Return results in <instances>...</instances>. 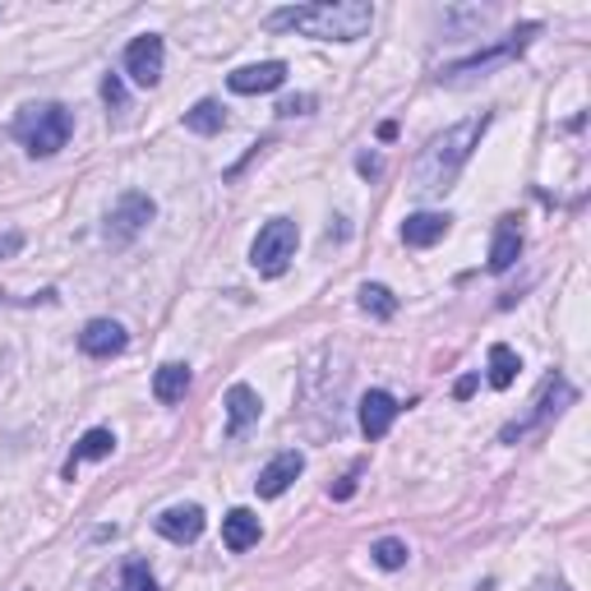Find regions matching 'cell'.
I'll return each instance as SVG.
<instances>
[{
	"mask_svg": "<svg viewBox=\"0 0 591 591\" xmlns=\"http://www.w3.org/2000/svg\"><path fill=\"white\" fill-rule=\"evenodd\" d=\"M490 130V112H481L472 120H462V125H448L444 135H434L425 144V152L416 158V171H411V181H416V194H448L453 181H457V171L472 162V152L481 144V135Z\"/></svg>",
	"mask_w": 591,
	"mask_h": 591,
	"instance_id": "1",
	"label": "cell"
},
{
	"mask_svg": "<svg viewBox=\"0 0 591 591\" xmlns=\"http://www.w3.org/2000/svg\"><path fill=\"white\" fill-rule=\"evenodd\" d=\"M374 23V10L366 0H319V6H292L268 14V29L277 33H305L319 42H356Z\"/></svg>",
	"mask_w": 591,
	"mask_h": 591,
	"instance_id": "2",
	"label": "cell"
},
{
	"mask_svg": "<svg viewBox=\"0 0 591 591\" xmlns=\"http://www.w3.org/2000/svg\"><path fill=\"white\" fill-rule=\"evenodd\" d=\"M70 130L74 120L61 102H33V107H23L14 116V139L33 152V158H51V152H61L70 144Z\"/></svg>",
	"mask_w": 591,
	"mask_h": 591,
	"instance_id": "3",
	"label": "cell"
},
{
	"mask_svg": "<svg viewBox=\"0 0 591 591\" xmlns=\"http://www.w3.org/2000/svg\"><path fill=\"white\" fill-rule=\"evenodd\" d=\"M296 245H300V231L292 218H273L260 226V236H254L250 245V264L260 277H282L287 273V264L296 260Z\"/></svg>",
	"mask_w": 591,
	"mask_h": 591,
	"instance_id": "4",
	"label": "cell"
},
{
	"mask_svg": "<svg viewBox=\"0 0 591 591\" xmlns=\"http://www.w3.org/2000/svg\"><path fill=\"white\" fill-rule=\"evenodd\" d=\"M158 218V203H152L144 190H125L112 209H107V222H102V241L107 245H130L135 236H144V226Z\"/></svg>",
	"mask_w": 591,
	"mask_h": 591,
	"instance_id": "5",
	"label": "cell"
},
{
	"mask_svg": "<svg viewBox=\"0 0 591 591\" xmlns=\"http://www.w3.org/2000/svg\"><path fill=\"white\" fill-rule=\"evenodd\" d=\"M541 33V23H527V29H518L504 46H495V51H485V56H472V61H457V65H448L440 80L444 84H462V80H476V74H490V70H499V65H508L513 56H523V46Z\"/></svg>",
	"mask_w": 591,
	"mask_h": 591,
	"instance_id": "6",
	"label": "cell"
},
{
	"mask_svg": "<svg viewBox=\"0 0 591 591\" xmlns=\"http://www.w3.org/2000/svg\"><path fill=\"white\" fill-rule=\"evenodd\" d=\"M162 65H167V46L158 33H144L125 46V74L139 84V88H158L162 80Z\"/></svg>",
	"mask_w": 591,
	"mask_h": 591,
	"instance_id": "7",
	"label": "cell"
},
{
	"mask_svg": "<svg viewBox=\"0 0 591 591\" xmlns=\"http://www.w3.org/2000/svg\"><path fill=\"white\" fill-rule=\"evenodd\" d=\"M203 508L199 504H171L167 513H158V536H167L171 546H194L203 536Z\"/></svg>",
	"mask_w": 591,
	"mask_h": 591,
	"instance_id": "8",
	"label": "cell"
},
{
	"mask_svg": "<svg viewBox=\"0 0 591 591\" xmlns=\"http://www.w3.org/2000/svg\"><path fill=\"white\" fill-rule=\"evenodd\" d=\"M226 84H231V93H241V97L273 93V88H282V84H287V65H282V61L241 65V70H231V74H226Z\"/></svg>",
	"mask_w": 591,
	"mask_h": 591,
	"instance_id": "9",
	"label": "cell"
},
{
	"mask_svg": "<svg viewBox=\"0 0 591 591\" xmlns=\"http://www.w3.org/2000/svg\"><path fill=\"white\" fill-rule=\"evenodd\" d=\"M573 398H578V389H573L569 379H546V389H541V402H536V411H531V416H527L523 425H508V430H504V440H518V434H527L531 425H541V421L559 416V411L569 407Z\"/></svg>",
	"mask_w": 591,
	"mask_h": 591,
	"instance_id": "10",
	"label": "cell"
},
{
	"mask_svg": "<svg viewBox=\"0 0 591 591\" xmlns=\"http://www.w3.org/2000/svg\"><path fill=\"white\" fill-rule=\"evenodd\" d=\"M305 472V453L300 448H287V453H277L268 467L260 472V481H254V490H260V499H277V495H287V485Z\"/></svg>",
	"mask_w": 591,
	"mask_h": 591,
	"instance_id": "11",
	"label": "cell"
},
{
	"mask_svg": "<svg viewBox=\"0 0 591 591\" xmlns=\"http://www.w3.org/2000/svg\"><path fill=\"white\" fill-rule=\"evenodd\" d=\"M125 342H130V333H125L116 319H88L84 333H80V347L93 361H107V356H120Z\"/></svg>",
	"mask_w": 591,
	"mask_h": 591,
	"instance_id": "12",
	"label": "cell"
},
{
	"mask_svg": "<svg viewBox=\"0 0 591 591\" xmlns=\"http://www.w3.org/2000/svg\"><path fill=\"white\" fill-rule=\"evenodd\" d=\"M260 411H264V402H260V393H254L250 383H231L226 389V434L231 440H241V434L260 421Z\"/></svg>",
	"mask_w": 591,
	"mask_h": 591,
	"instance_id": "13",
	"label": "cell"
},
{
	"mask_svg": "<svg viewBox=\"0 0 591 591\" xmlns=\"http://www.w3.org/2000/svg\"><path fill=\"white\" fill-rule=\"evenodd\" d=\"M398 411H402V407L393 402V393L370 389V393L361 398V434H366V440H383V434L393 430Z\"/></svg>",
	"mask_w": 591,
	"mask_h": 591,
	"instance_id": "14",
	"label": "cell"
},
{
	"mask_svg": "<svg viewBox=\"0 0 591 591\" xmlns=\"http://www.w3.org/2000/svg\"><path fill=\"white\" fill-rule=\"evenodd\" d=\"M260 536H264V527H260V518H254L250 508H231L226 518H222V546L231 555L254 550V546H260Z\"/></svg>",
	"mask_w": 591,
	"mask_h": 591,
	"instance_id": "15",
	"label": "cell"
},
{
	"mask_svg": "<svg viewBox=\"0 0 591 591\" xmlns=\"http://www.w3.org/2000/svg\"><path fill=\"white\" fill-rule=\"evenodd\" d=\"M448 226H453L448 213H411V218L402 222V241H407L411 250H430L434 241L448 236Z\"/></svg>",
	"mask_w": 591,
	"mask_h": 591,
	"instance_id": "16",
	"label": "cell"
},
{
	"mask_svg": "<svg viewBox=\"0 0 591 591\" xmlns=\"http://www.w3.org/2000/svg\"><path fill=\"white\" fill-rule=\"evenodd\" d=\"M518 254H523V226L513 218H504L495 226V241H490V273H508L518 264Z\"/></svg>",
	"mask_w": 591,
	"mask_h": 591,
	"instance_id": "17",
	"label": "cell"
},
{
	"mask_svg": "<svg viewBox=\"0 0 591 591\" xmlns=\"http://www.w3.org/2000/svg\"><path fill=\"white\" fill-rule=\"evenodd\" d=\"M186 389H190V366H181V361H167L158 374H152V398H158L162 407L181 402Z\"/></svg>",
	"mask_w": 591,
	"mask_h": 591,
	"instance_id": "18",
	"label": "cell"
},
{
	"mask_svg": "<svg viewBox=\"0 0 591 591\" xmlns=\"http://www.w3.org/2000/svg\"><path fill=\"white\" fill-rule=\"evenodd\" d=\"M116 453V434L112 430H88L80 444H74V457L65 462V476H74V467H80V462H102V457H112Z\"/></svg>",
	"mask_w": 591,
	"mask_h": 591,
	"instance_id": "19",
	"label": "cell"
},
{
	"mask_svg": "<svg viewBox=\"0 0 591 591\" xmlns=\"http://www.w3.org/2000/svg\"><path fill=\"white\" fill-rule=\"evenodd\" d=\"M490 374V389H513V379H518V370H523V361H518V351H513L508 342H495L490 347V366H485Z\"/></svg>",
	"mask_w": 591,
	"mask_h": 591,
	"instance_id": "20",
	"label": "cell"
},
{
	"mask_svg": "<svg viewBox=\"0 0 591 591\" xmlns=\"http://www.w3.org/2000/svg\"><path fill=\"white\" fill-rule=\"evenodd\" d=\"M222 125H226V107H222V102H213V97L194 102V107L186 112V130H194V135H218Z\"/></svg>",
	"mask_w": 591,
	"mask_h": 591,
	"instance_id": "21",
	"label": "cell"
},
{
	"mask_svg": "<svg viewBox=\"0 0 591 591\" xmlns=\"http://www.w3.org/2000/svg\"><path fill=\"white\" fill-rule=\"evenodd\" d=\"M361 310L370 319H393L398 315V296L383 287V282H366V287H361Z\"/></svg>",
	"mask_w": 591,
	"mask_h": 591,
	"instance_id": "22",
	"label": "cell"
},
{
	"mask_svg": "<svg viewBox=\"0 0 591 591\" xmlns=\"http://www.w3.org/2000/svg\"><path fill=\"white\" fill-rule=\"evenodd\" d=\"M370 559L379 563V569H402V563H407V546L398 541V536H383V541H374V550H370Z\"/></svg>",
	"mask_w": 591,
	"mask_h": 591,
	"instance_id": "23",
	"label": "cell"
},
{
	"mask_svg": "<svg viewBox=\"0 0 591 591\" xmlns=\"http://www.w3.org/2000/svg\"><path fill=\"white\" fill-rule=\"evenodd\" d=\"M120 591H158V582H152L148 573V563H125V573H120Z\"/></svg>",
	"mask_w": 591,
	"mask_h": 591,
	"instance_id": "24",
	"label": "cell"
},
{
	"mask_svg": "<svg viewBox=\"0 0 591 591\" xmlns=\"http://www.w3.org/2000/svg\"><path fill=\"white\" fill-rule=\"evenodd\" d=\"M102 102H107L112 112H125V84H120V74H107V80H102Z\"/></svg>",
	"mask_w": 591,
	"mask_h": 591,
	"instance_id": "25",
	"label": "cell"
},
{
	"mask_svg": "<svg viewBox=\"0 0 591 591\" xmlns=\"http://www.w3.org/2000/svg\"><path fill=\"white\" fill-rule=\"evenodd\" d=\"M310 112H315V97H310V93L287 97V102H282V107H277V116H310Z\"/></svg>",
	"mask_w": 591,
	"mask_h": 591,
	"instance_id": "26",
	"label": "cell"
},
{
	"mask_svg": "<svg viewBox=\"0 0 591 591\" xmlns=\"http://www.w3.org/2000/svg\"><path fill=\"white\" fill-rule=\"evenodd\" d=\"M19 250H23V236H19V231H0V260H14Z\"/></svg>",
	"mask_w": 591,
	"mask_h": 591,
	"instance_id": "27",
	"label": "cell"
},
{
	"mask_svg": "<svg viewBox=\"0 0 591 591\" xmlns=\"http://www.w3.org/2000/svg\"><path fill=\"white\" fill-rule=\"evenodd\" d=\"M457 398H472L476 393V374H467V379H457V389H453Z\"/></svg>",
	"mask_w": 591,
	"mask_h": 591,
	"instance_id": "28",
	"label": "cell"
},
{
	"mask_svg": "<svg viewBox=\"0 0 591 591\" xmlns=\"http://www.w3.org/2000/svg\"><path fill=\"white\" fill-rule=\"evenodd\" d=\"M356 167H361L366 176H379V171H383V162H379V158H361V162H356Z\"/></svg>",
	"mask_w": 591,
	"mask_h": 591,
	"instance_id": "29",
	"label": "cell"
}]
</instances>
